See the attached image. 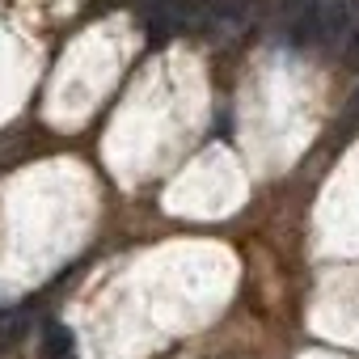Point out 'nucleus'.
<instances>
[{
    "instance_id": "obj_1",
    "label": "nucleus",
    "mask_w": 359,
    "mask_h": 359,
    "mask_svg": "<svg viewBox=\"0 0 359 359\" xmlns=\"http://www.w3.org/2000/svg\"><path fill=\"white\" fill-rule=\"evenodd\" d=\"M43 359H76V338L68 325H60V321L43 325Z\"/></svg>"
},
{
    "instance_id": "obj_4",
    "label": "nucleus",
    "mask_w": 359,
    "mask_h": 359,
    "mask_svg": "<svg viewBox=\"0 0 359 359\" xmlns=\"http://www.w3.org/2000/svg\"><path fill=\"white\" fill-rule=\"evenodd\" d=\"M346 60H359V26H355V34H351V43H346Z\"/></svg>"
},
{
    "instance_id": "obj_2",
    "label": "nucleus",
    "mask_w": 359,
    "mask_h": 359,
    "mask_svg": "<svg viewBox=\"0 0 359 359\" xmlns=\"http://www.w3.org/2000/svg\"><path fill=\"white\" fill-rule=\"evenodd\" d=\"M26 330V313L22 309H5L0 313V346H13Z\"/></svg>"
},
{
    "instance_id": "obj_3",
    "label": "nucleus",
    "mask_w": 359,
    "mask_h": 359,
    "mask_svg": "<svg viewBox=\"0 0 359 359\" xmlns=\"http://www.w3.org/2000/svg\"><path fill=\"white\" fill-rule=\"evenodd\" d=\"M203 5H208V9H216V13H237L245 0H203Z\"/></svg>"
}]
</instances>
